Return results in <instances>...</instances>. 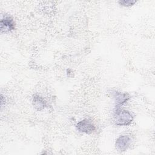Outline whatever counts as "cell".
Returning a JSON list of instances; mask_svg holds the SVG:
<instances>
[{
	"label": "cell",
	"mask_w": 155,
	"mask_h": 155,
	"mask_svg": "<svg viewBox=\"0 0 155 155\" xmlns=\"http://www.w3.org/2000/svg\"><path fill=\"white\" fill-rule=\"evenodd\" d=\"M32 104L34 107L38 111H42L45 108L47 105L46 101L44 99V98L38 94L33 95Z\"/></svg>",
	"instance_id": "8992f818"
},
{
	"label": "cell",
	"mask_w": 155,
	"mask_h": 155,
	"mask_svg": "<svg viewBox=\"0 0 155 155\" xmlns=\"http://www.w3.org/2000/svg\"><path fill=\"white\" fill-rule=\"evenodd\" d=\"M76 127L79 131L87 134H90L96 130L95 125L88 119H84L79 121L76 124Z\"/></svg>",
	"instance_id": "7a4b0ae2"
},
{
	"label": "cell",
	"mask_w": 155,
	"mask_h": 155,
	"mask_svg": "<svg viewBox=\"0 0 155 155\" xmlns=\"http://www.w3.org/2000/svg\"><path fill=\"white\" fill-rule=\"evenodd\" d=\"M132 114L125 110L116 108L114 111V119L115 124L117 126H127L131 124L133 120Z\"/></svg>",
	"instance_id": "6da1fadb"
},
{
	"label": "cell",
	"mask_w": 155,
	"mask_h": 155,
	"mask_svg": "<svg viewBox=\"0 0 155 155\" xmlns=\"http://www.w3.org/2000/svg\"><path fill=\"white\" fill-rule=\"evenodd\" d=\"M131 144V139L128 136H120L116 140L115 145L117 150L119 151H126Z\"/></svg>",
	"instance_id": "277c9868"
},
{
	"label": "cell",
	"mask_w": 155,
	"mask_h": 155,
	"mask_svg": "<svg viewBox=\"0 0 155 155\" xmlns=\"http://www.w3.org/2000/svg\"><path fill=\"white\" fill-rule=\"evenodd\" d=\"M119 4L120 5L124 6V7H130L133 5L134 4L136 3V1L133 0H123V1H119Z\"/></svg>",
	"instance_id": "52a82bcc"
},
{
	"label": "cell",
	"mask_w": 155,
	"mask_h": 155,
	"mask_svg": "<svg viewBox=\"0 0 155 155\" xmlns=\"http://www.w3.org/2000/svg\"><path fill=\"white\" fill-rule=\"evenodd\" d=\"M1 32L8 33L13 30L15 28V22L13 19L8 15L4 16L1 20Z\"/></svg>",
	"instance_id": "3957f363"
},
{
	"label": "cell",
	"mask_w": 155,
	"mask_h": 155,
	"mask_svg": "<svg viewBox=\"0 0 155 155\" xmlns=\"http://www.w3.org/2000/svg\"><path fill=\"white\" fill-rule=\"evenodd\" d=\"M111 94L115 100L116 108H119L121 105L126 103L130 99V95L127 93L114 91Z\"/></svg>",
	"instance_id": "5b68a950"
}]
</instances>
